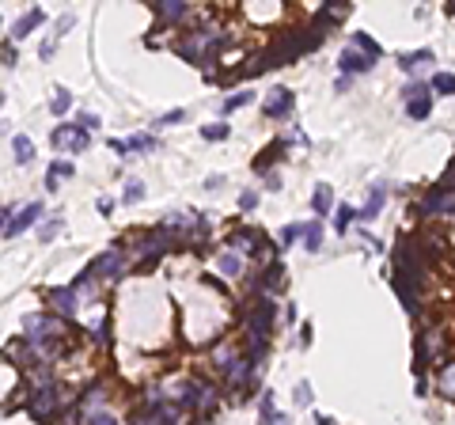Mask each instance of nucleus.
<instances>
[{"label":"nucleus","mask_w":455,"mask_h":425,"mask_svg":"<svg viewBox=\"0 0 455 425\" xmlns=\"http://www.w3.org/2000/svg\"><path fill=\"white\" fill-rule=\"evenodd\" d=\"M304 236H308V251H319V247H323V228H319V221H311Z\"/></svg>","instance_id":"31"},{"label":"nucleus","mask_w":455,"mask_h":425,"mask_svg":"<svg viewBox=\"0 0 455 425\" xmlns=\"http://www.w3.org/2000/svg\"><path fill=\"white\" fill-rule=\"evenodd\" d=\"M338 65H341V73H368V69H372L376 61L368 58V53H360V49H345Z\"/></svg>","instance_id":"13"},{"label":"nucleus","mask_w":455,"mask_h":425,"mask_svg":"<svg viewBox=\"0 0 455 425\" xmlns=\"http://www.w3.org/2000/svg\"><path fill=\"white\" fill-rule=\"evenodd\" d=\"M140 197H145V182L130 179L125 182V202H140Z\"/></svg>","instance_id":"33"},{"label":"nucleus","mask_w":455,"mask_h":425,"mask_svg":"<svg viewBox=\"0 0 455 425\" xmlns=\"http://www.w3.org/2000/svg\"><path fill=\"white\" fill-rule=\"evenodd\" d=\"M273 315H277V308H273V300L269 296H258V300L251 304V311H247V327H251V345H266V335H269V327H273Z\"/></svg>","instance_id":"1"},{"label":"nucleus","mask_w":455,"mask_h":425,"mask_svg":"<svg viewBox=\"0 0 455 425\" xmlns=\"http://www.w3.org/2000/svg\"><path fill=\"white\" fill-rule=\"evenodd\" d=\"M436 387H440V395H444V399H455V365H447L444 372H440Z\"/></svg>","instance_id":"26"},{"label":"nucleus","mask_w":455,"mask_h":425,"mask_svg":"<svg viewBox=\"0 0 455 425\" xmlns=\"http://www.w3.org/2000/svg\"><path fill=\"white\" fill-rule=\"evenodd\" d=\"M38 217H42V205H38V202L23 205V209H19L16 217L8 212V221H4V239H12V236H19V232H27L34 221H38Z\"/></svg>","instance_id":"6"},{"label":"nucleus","mask_w":455,"mask_h":425,"mask_svg":"<svg viewBox=\"0 0 455 425\" xmlns=\"http://www.w3.org/2000/svg\"><path fill=\"white\" fill-rule=\"evenodd\" d=\"M296 402H300V406H308V402H311V387H308V384L296 387Z\"/></svg>","instance_id":"38"},{"label":"nucleus","mask_w":455,"mask_h":425,"mask_svg":"<svg viewBox=\"0 0 455 425\" xmlns=\"http://www.w3.org/2000/svg\"><path fill=\"white\" fill-rule=\"evenodd\" d=\"M251 91H236V95H232V99H224V114H232V110H239V106H247V103H251Z\"/></svg>","instance_id":"29"},{"label":"nucleus","mask_w":455,"mask_h":425,"mask_svg":"<svg viewBox=\"0 0 455 425\" xmlns=\"http://www.w3.org/2000/svg\"><path fill=\"white\" fill-rule=\"evenodd\" d=\"M353 217H360V209H353V205H341V209H338V221H334V228H338V232H345V228H349V221H353Z\"/></svg>","instance_id":"28"},{"label":"nucleus","mask_w":455,"mask_h":425,"mask_svg":"<svg viewBox=\"0 0 455 425\" xmlns=\"http://www.w3.org/2000/svg\"><path fill=\"white\" fill-rule=\"evenodd\" d=\"M217 270L224 274V278H239V270H243V258H239L236 251H224L217 258Z\"/></svg>","instance_id":"19"},{"label":"nucleus","mask_w":455,"mask_h":425,"mask_svg":"<svg viewBox=\"0 0 455 425\" xmlns=\"http://www.w3.org/2000/svg\"><path fill=\"white\" fill-rule=\"evenodd\" d=\"M452 209H455V194L444 186H432L421 202V217H447Z\"/></svg>","instance_id":"5"},{"label":"nucleus","mask_w":455,"mask_h":425,"mask_svg":"<svg viewBox=\"0 0 455 425\" xmlns=\"http://www.w3.org/2000/svg\"><path fill=\"white\" fill-rule=\"evenodd\" d=\"M425 65H432V53H429V49H417V53H402V69H406V73H417V69H425Z\"/></svg>","instance_id":"21"},{"label":"nucleus","mask_w":455,"mask_h":425,"mask_svg":"<svg viewBox=\"0 0 455 425\" xmlns=\"http://www.w3.org/2000/svg\"><path fill=\"white\" fill-rule=\"evenodd\" d=\"M239 205H243V209H254V205H258V194H254V190H247V194H239Z\"/></svg>","instance_id":"36"},{"label":"nucleus","mask_w":455,"mask_h":425,"mask_svg":"<svg viewBox=\"0 0 455 425\" xmlns=\"http://www.w3.org/2000/svg\"><path fill=\"white\" fill-rule=\"evenodd\" d=\"M69 106H73V95H69V91L61 88V91L53 95V103H49V110H53V114H65Z\"/></svg>","instance_id":"30"},{"label":"nucleus","mask_w":455,"mask_h":425,"mask_svg":"<svg viewBox=\"0 0 455 425\" xmlns=\"http://www.w3.org/2000/svg\"><path fill=\"white\" fill-rule=\"evenodd\" d=\"M304 232H308V224H288V228L281 232V243H284V247H293L296 239L304 236Z\"/></svg>","instance_id":"32"},{"label":"nucleus","mask_w":455,"mask_h":425,"mask_svg":"<svg viewBox=\"0 0 455 425\" xmlns=\"http://www.w3.org/2000/svg\"><path fill=\"white\" fill-rule=\"evenodd\" d=\"M383 202H387V186H383V182H376V186H372V194H368V205L360 209V221H372L376 212L383 209Z\"/></svg>","instance_id":"16"},{"label":"nucleus","mask_w":455,"mask_h":425,"mask_svg":"<svg viewBox=\"0 0 455 425\" xmlns=\"http://www.w3.org/2000/svg\"><path fill=\"white\" fill-rule=\"evenodd\" d=\"M156 12H160V16L167 19V23H175V19H182V16L190 12V4H182V0H171V4H160Z\"/></svg>","instance_id":"25"},{"label":"nucleus","mask_w":455,"mask_h":425,"mask_svg":"<svg viewBox=\"0 0 455 425\" xmlns=\"http://www.w3.org/2000/svg\"><path fill=\"white\" fill-rule=\"evenodd\" d=\"M452 8H455V4H452Z\"/></svg>","instance_id":"42"},{"label":"nucleus","mask_w":455,"mask_h":425,"mask_svg":"<svg viewBox=\"0 0 455 425\" xmlns=\"http://www.w3.org/2000/svg\"><path fill=\"white\" fill-rule=\"evenodd\" d=\"M80 122H84V130H95L99 118H95V114H80Z\"/></svg>","instance_id":"40"},{"label":"nucleus","mask_w":455,"mask_h":425,"mask_svg":"<svg viewBox=\"0 0 455 425\" xmlns=\"http://www.w3.org/2000/svg\"><path fill=\"white\" fill-rule=\"evenodd\" d=\"M57 232H61V221H49V224H42V239H53Z\"/></svg>","instance_id":"37"},{"label":"nucleus","mask_w":455,"mask_h":425,"mask_svg":"<svg viewBox=\"0 0 455 425\" xmlns=\"http://www.w3.org/2000/svg\"><path fill=\"white\" fill-rule=\"evenodd\" d=\"M353 46H357L360 53H368L372 61H380V53H383V49H380V42H372L365 31H357V34H353Z\"/></svg>","instance_id":"22"},{"label":"nucleus","mask_w":455,"mask_h":425,"mask_svg":"<svg viewBox=\"0 0 455 425\" xmlns=\"http://www.w3.org/2000/svg\"><path fill=\"white\" fill-rule=\"evenodd\" d=\"M266 243L262 239V232H254V228H239V232H232V239H228V247L236 254H251V251H258V247Z\"/></svg>","instance_id":"10"},{"label":"nucleus","mask_w":455,"mask_h":425,"mask_svg":"<svg viewBox=\"0 0 455 425\" xmlns=\"http://www.w3.org/2000/svg\"><path fill=\"white\" fill-rule=\"evenodd\" d=\"M88 425H118V422H114V414H106V410H103V414H95Z\"/></svg>","instance_id":"39"},{"label":"nucleus","mask_w":455,"mask_h":425,"mask_svg":"<svg viewBox=\"0 0 455 425\" xmlns=\"http://www.w3.org/2000/svg\"><path fill=\"white\" fill-rule=\"evenodd\" d=\"M288 110H293V91L288 88H273L266 95V103H262V114L266 118H284Z\"/></svg>","instance_id":"8"},{"label":"nucleus","mask_w":455,"mask_h":425,"mask_svg":"<svg viewBox=\"0 0 455 425\" xmlns=\"http://www.w3.org/2000/svg\"><path fill=\"white\" fill-rule=\"evenodd\" d=\"M217 46H220V34L217 31H197V34H190V38L182 42V58L201 65V61L212 58V49H217Z\"/></svg>","instance_id":"2"},{"label":"nucleus","mask_w":455,"mask_h":425,"mask_svg":"<svg viewBox=\"0 0 455 425\" xmlns=\"http://www.w3.org/2000/svg\"><path fill=\"white\" fill-rule=\"evenodd\" d=\"M42 19H46V12H42V8H31L27 16H19V19H16V27H12V38H23V34H31L34 27L42 23Z\"/></svg>","instance_id":"15"},{"label":"nucleus","mask_w":455,"mask_h":425,"mask_svg":"<svg viewBox=\"0 0 455 425\" xmlns=\"http://www.w3.org/2000/svg\"><path fill=\"white\" fill-rule=\"evenodd\" d=\"M281 278H284V270H281V262H273L266 274H262V293H277L281 289Z\"/></svg>","instance_id":"23"},{"label":"nucleus","mask_w":455,"mask_h":425,"mask_svg":"<svg viewBox=\"0 0 455 425\" xmlns=\"http://www.w3.org/2000/svg\"><path fill=\"white\" fill-rule=\"evenodd\" d=\"M330 202H334L330 186H326V182H319L315 194H311V209H315V217H326V212H330Z\"/></svg>","instance_id":"20"},{"label":"nucleus","mask_w":455,"mask_h":425,"mask_svg":"<svg viewBox=\"0 0 455 425\" xmlns=\"http://www.w3.org/2000/svg\"><path fill=\"white\" fill-rule=\"evenodd\" d=\"M429 110H432L429 88H425V84H410V91H406V114L421 122V118H429Z\"/></svg>","instance_id":"7"},{"label":"nucleus","mask_w":455,"mask_h":425,"mask_svg":"<svg viewBox=\"0 0 455 425\" xmlns=\"http://www.w3.org/2000/svg\"><path fill=\"white\" fill-rule=\"evenodd\" d=\"M167 243H171V236L167 232H152V236H145L140 239V262H152V258H160L163 251H167Z\"/></svg>","instance_id":"11"},{"label":"nucleus","mask_w":455,"mask_h":425,"mask_svg":"<svg viewBox=\"0 0 455 425\" xmlns=\"http://www.w3.org/2000/svg\"><path fill=\"white\" fill-rule=\"evenodd\" d=\"M258 410H262V422H266V425H288V417L277 414V406H273V391H262Z\"/></svg>","instance_id":"17"},{"label":"nucleus","mask_w":455,"mask_h":425,"mask_svg":"<svg viewBox=\"0 0 455 425\" xmlns=\"http://www.w3.org/2000/svg\"><path fill=\"white\" fill-rule=\"evenodd\" d=\"M12 152H16V164H31L34 160L31 137H27V133H16V137H12Z\"/></svg>","instance_id":"18"},{"label":"nucleus","mask_w":455,"mask_h":425,"mask_svg":"<svg viewBox=\"0 0 455 425\" xmlns=\"http://www.w3.org/2000/svg\"><path fill=\"white\" fill-rule=\"evenodd\" d=\"M182 118H186V110H171V114H163L156 125H171V122H182Z\"/></svg>","instance_id":"35"},{"label":"nucleus","mask_w":455,"mask_h":425,"mask_svg":"<svg viewBox=\"0 0 455 425\" xmlns=\"http://www.w3.org/2000/svg\"><path fill=\"white\" fill-rule=\"evenodd\" d=\"M156 145V137H148V133H137V137H130V141H110V148L114 152H145V148H152Z\"/></svg>","instance_id":"14"},{"label":"nucleus","mask_w":455,"mask_h":425,"mask_svg":"<svg viewBox=\"0 0 455 425\" xmlns=\"http://www.w3.org/2000/svg\"><path fill=\"white\" fill-rule=\"evenodd\" d=\"M205 141H224L228 137V125H220V122H212V125H205Z\"/></svg>","instance_id":"34"},{"label":"nucleus","mask_w":455,"mask_h":425,"mask_svg":"<svg viewBox=\"0 0 455 425\" xmlns=\"http://www.w3.org/2000/svg\"><path fill=\"white\" fill-rule=\"evenodd\" d=\"M65 175H76V167L69 164V160H57L53 167H49V179H46V190H57V179H65Z\"/></svg>","instance_id":"24"},{"label":"nucleus","mask_w":455,"mask_h":425,"mask_svg":"<svg viewBox=\"0 0 455 425\" xmlns=\"http://www.w3.org/2000/svg\"><path fill=\"white\" fill-rule=\"evenodd\" d=\"M432 88H436L440 95H455V76L452 73H436L432 76Z\"/></svg>","instance_id":"27"},{"label":"nucleus","mask_w":455,"mask_h":425,"mask_svg":"<svg viewBox=\"0 0 455 425\" xmlns=\"http://www.w3.org/2000/svg\"><path fill=\"white\" fill-rule=\"evenodd\" d=\"M440 350H444V338H440L436 330H425L421 342H417V372H425V365H429L432 357H440Z\"/></svg>","instance_id":"9"},{"label":"nucleus","mask_w":455,"mask_h":425,"mask_svg":"<svg viewBox=\"0 0 455 425\" xmlns=\"http://www.w3.org/2000/svg\"><path fill=\"white\" fill-rule=\"evenodd\" d=\"M133 425H175V406H167L160 395H148L145 410L133 414Z\"/></svg>","instance_id":"3"},{"label":"nucleus","mask_w":455,"mask_h":425,"mask_svg":"<svg viewBox=\"0 0 455 425\" xmlns=\"http://www.w3.org/2000/svg\"><path fill=\"white\" fill-rule=\"evenodd\" d=\"M4 65H8V69L16 65V58H12V42H4Z\"/></svg>","instance_id":"41"},{"label":"nucleus","mask_w":455,"mask_h":425,"mask_svg":"<svg viewBox=\"0 0 455 425\" xmlns=\"http://www.w3.org/2000/svg\"><path fill=\"white\" fill-rule=\"evenodd\" d=\"M53 148H61V152H84L88 148V130L84 125H57Z\"/></svg>","instance_id":"4"},{"label":"nucleus","mask_w":455,"mask_h":425,"mask_svg":"<svg viewBox=\"0 0 455 425\" xmlns=\"http://www.w3.org/2000/svg\"><path fill=\"white\" fill-rule=\"evenodd\" d=\"M46 300L53 304L61 315H76V308H80V300H76V289H49Z\"/></svg>","instance_id":"12"}]
</instances>
